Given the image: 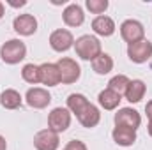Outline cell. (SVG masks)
Segmentation results:
<instances>
[{"mask_svg": "<svg viewBox=\"0 0 152 150\" xmlns=\"http://www.w3.org/2000/svg\"><path fill=\"white\" fill-rule=\"evenodd\" d=\"M71 125V111L67 108H55L48 115V129L53 133H64Z\"/></svg>", "mask_w": 152, "mask_h": 150, "instance_id": "4", "label": "cell"}, {"mask_svg": "<svg viewBox=\"0 0 152 150\" xmlns=\"http://www.w3.org/2000/svg\"><path fill=\"white\" fill-rule=\"evenodd\" d=\"M147 131H149V134L152 136V120H149V125H147Z\"/></svg>", "mask_w": 152, "mask_h": 150, "instance_id": "29", "label": "cell"}, {"mask_svg": "<svg viewBox=\"0 0 152 150\" xmlns=\"http://www.w3.org/2000/svg\"><path fill=\"white\" fill-rule=\"evenodd\" d=\"M88 104H90V103H88V99H87L83 94H71V95L67 97V110L71 113H75L76 117L83 111Z\"/></svg>", "mask_w": 152, "mask_h": 150, "instance_id": "21", "label": "cell"}, {"mask_svg": "<svg viewBox=\"0 0 152 150\" xmlns=\"http://www.w3.org/2000/svg\"><path fill=\"white\" fill-rule=\"evenodd\" d=\"M25 101L30 108L34 110H44L50 103H51V95L46 88H39V87H34V88H28L27 90V95H25Z\"/></svg>", "mask_w": 152, "mask_h": 150, "instance_id": "7", "label": "cell"}, {"mask_svg": "<svg viewBox=\"0 0 152 150\" xmlns=\"http://www.w3.org/2000/svg\"><path fill=\"white\" fill-rule=\"evenodd\" d=\"M21 95H20V92H16L14 88H7V90H4L2 92V95H0V104L5 108V110H16V108H20L21 106Z\"/></svg>", "mask_w": 152, "mask_h": 150, "instance_id": "19", "label": "cell"}, {"mask_svg": "<svg viewBox=\"0 0 152 150\" xmlns=\"http://www.w3.org/2000/svg\"><path fill=\"white\" fill-rule=\"evenodd\" d=\"M142 124V117L140 113L133 108H122L115 113V125L120 127H129V129H138Z\"/></svg>", "mask_w": 152, "mask_h": 150, "instance_id": "10", "label": "cell"}, {"mask_svg": "<svg viewBox=\"0 0 152 150\" xmlns=\"http://www.w3.org/2000/svg\"><path fill=\"white\" fill-rule=\"evenodd\" d=\"M62 20L67 27H80L83 21H85V14H83V9L78 5V4H69L64 12H62Z\"/></svg>", "mask_w": 152, "mask_h": 150, "instance_id": "13", "label": "cell"}, {"mask_svg": "<svg viewBox=\"0 0 152 150\" xmlns=\"http://www.w3.org/2000/svg\"><path fill=\"white\" fill-rule=\"evenodd\" d=\"M0 150H7V141L2 134H0Z\"/></svg>", "mask_w": 152, "mask_h": 150, "instance_id": "27", "label": "cell"}, {"mask_svg": "<svg viewBox=\"0 0 152 150\" xmlns=\"http://www.w3.org/2000/svg\"><path fill=\"white\" fill-rule=\"evenodd\" d=\"M2 16H4V4L0 2V18H2Z\"/></svg>", "mask_w": 152, "mask_h": 150, "instance_id": "30", "label": "cell"}, {"mask_svg": "<svg viewBox=\"0 0 152 150\" xmlns=\"http://www.w3.org/2000/svg\"><path fill=\"white\" fill-rule=\"evenodd\" d=\"M66 149L67 150H87V145L83 141H80V140H73V141H69L66 145Z\"/></svg>", "mask_w": 152, "mask_h": 150, "instance_id": "25", "label": "cell"}, {"mask_svg": "<svg viewBox=\"0 0 152 150\" xmlns=\"http://www.w3.org/2000/svg\"><path fill=\"white\" fill-rule=\"evenodd\" d=\"M92 30L97 34V36H103V37H110L113 36L115 32V21L110 18V16H96L92 20Z\"/></svg>", "mask_w": 152, "mask_h": 150, "instance_id": "12", "label": "cell"}, {"mask_svg": "<svg viewBox=\"0 0 152 150\" xmlns=\"http://www.w3.org/2000/svg\"><path fill=\"white\" fill-rule=\"evenodd\" d=\"M62 150H67V149H66V147H64V149H62Z\"/></svg>", "mask_w": 152, "mask_h": 150, "instance_id": "31", "label": "cell"}, {"mask_svg": "<svg viewBox=\"0 0 152 150\" xmlns=\"http://www.w3.org/2000/svg\"><path fill=\"white\" fill-rule=\"evenodd\" d=\"M21 78H23L27 83H30V85L41 83V71H39V66H34V64L23 66V69H21Z\"/></svg>", "mask_w": 152, "mask_h": 150, "instance_id": "22", "label": "cell"}, {"mask_svg": "<svg viewBox=\"0 0 152 150\" xmlns=\"http://www.w3.org/2000/svg\"><path fill=\"white\" fill-rule=\"evenodd\" d=\"M50 46H51L55 51H58V53L67 51L69 48L75 46V37H73V34H71L69 30H66V28L53 30L51 36H50Z\"/></svg>", "mask_w": 152, "mask_h": 150, "instance_id": "8", "label": "cell"}, {"mask_svg": "<svg viewBox=\"0 0 152 150\" xmlns=\"http://www.w3.org/2000/svg\"><path fill=\"white\" fill-rule=\"evenodd\" d=\"M87 9L92 12V14H103L106 9H108V0H87L85 2Z\"/></svg>", "mask_w": 152, "mask_h": 150, "instance_id": "24", "label": "cell"}, {"mask_svg": "<svg viewBox=\"0 0 152 150\" xmlns=\"http://www.w3.org/2000/svg\"><path fill=\"white\" fill-rule=\"evenodd\" d=\"M12 28L16 30V34L28 37V36L36 34V30H37V20L32 14H20V16L14 18Z\"/></svg>", "mask_w": 152, "mask_h": 150, "instance_id": "11", "label": "cell"}, {"mask_svg": "<svg viewBox=\"0 0 152 150\" xmlns=\"http://www.w3.org/2000/svg\"><path fill=\"white\" fill-rule=\"evenodd\" d=\"M127 57L134 64H143L152 57V42L143 39L138 42H133L127 46Z\"/></svg>", "mask_w": 152, "mask_h": 150, "instance_id": "6", "label": "cell"}, {"mask_svg": "<svg viewBox=\"0 0 152 150\" xmlns=\"http://www.w3.org/2000/svg\"><path fill=\"white\" fill-rule=\"evenodd\" d=\"M58 145H60V138L51 129H42L34 136V147L37 150H57Z\"/></svg>", "mask_w": 152, "mask_h": 150, "instance_id": "9", "label": "cell"}, {"mask_svg": "<svg viewBox=\"0 0 152 150\" xmlns=\"http://www.w3.org/2000/svg\"><path fill=\"white\" fill-rule=\"evenodd\" d=\"M75 50L76 55L81 60H94L96 57H99L101 51V41L94 36H81L75 41Z\"/></svg>", "mask_w": 152, "mask_h": 150, "instance_id": "1", "label": "cell"}, {"mask_svg": "<svg viewBox=\"0 0 152 150\" xmlns=\"http://www.w3.org/2000/svg\"><path fill=\"white\" fill-rule=\"evenodd\" d=\"M92 69L97 74H108L113 69V58L108 53H101L99 57H96L92 60Z\"/></svg>", "mask_w": 152, "mask_h": 150, "instance_id": "20", "label": "cell"}, {"mask_svg": "<svg viewBox=\"0 0 152 150\" xmlns=\"http://www.w3.org/2000/svg\"><path fill=\"white\" fill-rule=\"evenodd\" d=\"M97 101H99L101 108H104V110L112 111V110H115V108L120 104L122 97H120V94H117V92H113V90H110V88H104L103 92H99V95H97Z\"/></svg>", "mask_w": 152, "mask_h": 150, "instance_id": "18", "label": "cell"}, {"mask_svg": "<svg viewBox=\"0 0 152 150\" xmlns=\"http://www.w3.org/2000/svg\"><path fill=\"white\" fill-rule=\"evenodd\" d=\"M112 136H113V141L117 145H120V147H131L136 141V131L129 129V127L117 125L113 129V133H112Z\"/></svg>", "mask_w": 152, "mask_h": 150, "instance_id": "15", "label": "cell"}, {"mask_svg": "<svg viewBox=\"0 0 152 150\" xmlns=\"http://www.w3.org/2000/svg\"><path fill=\"white\" fill-rule=\"evenodd\" d=\"M78 122L83 125V127H87V129H92V127H96L97 124H99V120H101V113H99V110L90 103L83 111L80 113L78 117Z\"/></svg>", "mask_w": 152, "mask_h": 150, "instance_id": "16", "label": "cell"}, {"mask_svg": "<svg viewBox=\"0 0 152 150\" xmlns=\"http://www.w3.org/2000/svg\"><path fill=\"white\" fill-rule=\"evenodd\" d=\"M129 81H131V79H129L127 76H124V74H117V76H113V78H112V79L108 81V88L122 95V94L126 92V88H127Z\"/></svg>", "mask_w": 152, "mask_h": 150, "instance_id": "23", "label": "cell"}, {"mask_svg": "<svg viewBox=\"0 0 152 150\" xmlns=\"http://www.w3.org/2000/svg\"><path fill=\"white\" fill-rule=\"evenodd\" d=\"M27 2L25 0H21V2H9V5H12V7H21V5H25Z\"/></svg>", "mask_w": 152, "mask_h": 150, "instance_id": "28", "label": "cell"}, {"mask_svg": "<svg viewBox=\"0 0 152 150\" xmlns=\"http://www.w3.org/2000/svg\"><path fill=\"white\" fill-rule=\"evenodd\" d=\"M120 37L124 39L127 44L143 41V39H145V28H143V25H142L140 21H136V20H126V21L120 25Z\"/></svg>", "mask_w": 152, "mask_h": 150, "instance_id": "5", "label": "cell"}, {"mask_svg": "<svg viewBox=\"0 0 152 150\" xmlns=\"http://www.w3.org/2000/svg\"><path fill=\"white\" fill-rule=\"evenodd\" d=\"M41 71V83L46 87H57L60 83V73L57 64H42L39 66Z\"/></svg>", "mask_w": 152, "mask_h": 150, "instance_id": "14", "label": "cell"}, {"mask_svg": "<svg viewBox=\"0 0 152 150\" xmlns=\"http://www.w3.org/2000/svg\"><path fill=\"white\" fill-rule=\"evenodd\" d=\"M0 57H2V60H4L5 64H11V66L20 64V62L27 57V46H25V42L20 41V39H11V41H7V42L2 44V48H0Z\"/></svg>", "mask_w": 152, "mask_h": 150, "instance_id": "2", "label": "cell"}, {"mask_svg": "<svg viewBox=\"0 0 152 150\" xmlns=\"http://www.w3.org/2000/svg\"><path fill=\"white\" fill-rule=\"evenodd\" d=\"M145 92H147L145 83H143L142 79H133V81H129V85H127L124 95H126V99H127L129 103H140V101L143 99Z\"/></svg>", "mask_w": 152, "mask_h": 150, "instance_id": "17", "label": "cell"}, {"mask_svg": "<svg viewBox=\"0 0 152 150\" xmlns=\"http://www.w3.org/2000/svg\"><path fill=\"white\" fill-rule=\"evenodd\" d=\"M145 113H147L149 120H152V101H149V103H147V106H145Z\"/></svg>", "mask_w": 152, "mask_h": 150, "instance_id": "26", "label": "cell"}, {"mask_svg": "<svg viewBox=\"0 0 152 150\" xmlns=\"http://www.w3.org/2000/svg\"><path fill=\"white\" fill-rule=\"evenodd\" d=\"M57 67H58V73H60V83H64V85L76 83L81 76V69L73 58H67V57L60 58L57 62Z\"/></svg>", "mask_w": 152, "mask_h": 150, "instance_id": "3", "label": "cell"}]
</instances>
